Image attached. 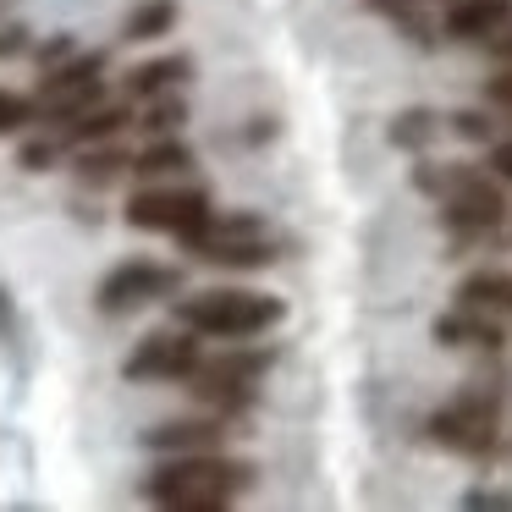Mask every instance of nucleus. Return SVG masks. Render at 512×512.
Returning a JSON list of instances; mask_svg holds the SVG:
<instances>
[{"label":"nucleus","instance_id":"1","mask_svg":"<svg viewBox=\"0 0 512 512\" xmlns=\"http://www.w3.org/2000/svg\"><path fill=\"white\" fill-rule=\"evenodd\" d=\"M413 188H419L424 199H435L441 226H446L457 254H463V248H485L490 237L512 221L507 188H501V177H490L485 166H441V160L419 155Z\"/></svg>","mask_w":512,"mask_h":512},{"label":"nucleus","instance_id":"2","mask_svg":"<svg viewBox=\"0 0 512 512\" xmlns=\"http://www.w3.org/2000/svg\"><path fill=\"white\" fill-rule=\"evenodd\" d=\"M259 468L226 452H177L144 479V496L171 512H226L243 490H254Z\"/></svg>","mask_w":512,"mask_h":512},{"label":"nucleus","instance_id":"3","mask_svg":"<svg viewBox=\"0 0 512 512\" xmlns=\"http://www.w3.org/2000/svg\"><path fill=\"white\" fill-rule=\"evenodd\" d=\"M177 320L199 336H215V342H248V336H265L287 320V303L270 298V292H248V287H210L193 292V298L171 303Z\"/></svg>","mask_w":512,"mask_h":512},{"label":"nucleus","instance_id":"4","mask_svg":"<svg viewBox=\"0 0 512 512\" xmlns=\"http://www.w3.org/2000/svg\"><path fill=\"white\" fill-rule=\"evenodd\" d=\"M501 408H507V391L485 386V380H468L452 402H441L424 419V435L435 446H446V452L485 463V457L501 452Z\"/></svg>","mask_w":512,"mask_h":512},{"label":"nucleus","instance_id":"5","mask_svg":"<svg viewBox=\"0 0 512 512\" xmlns=\"http://www.w3.org/2000/svg\"><path fill=\"white\" fill-rule=\"evenodd\" d=\"M182 248H188L199 265H215V270H265V265H276V237H270V221H265V215H254V210L210 215V221H204Z\"/></svg>","mask_w":512,"mask_h":512},{"label":"nucleus","instance_id":"6","mask_svg":"<svg viewBox=\"0 0 512 512\" xmlns=\"http://www.w3.org/2000/svg\"><path fill=\"white\" fill-rule=\"evenodd\" d=\"M34 100H39V127H61V122H72V116L105 105L111 100V89H105V50H89V56L78 50V56L61 61L56 72H39Z\"/></svg>","mask_w":512,"mask_h":512},{"label":"nucleus","instance_id":"7","mask_svg":"<svg viewBox=\"0 0 512 512\" xmlns=\"http://www.w3.org/2000/svg\"><path fill=\"white\" fill-rule=\"evenodd\" d=\"M210 215H215L210 193L193 188V182L188 188L182 182H149V188H138L127 199V226H138V232H166L177 243H188Z\"/></svg>","mask_w":512,"mask_h":512},{"label":"nucleus","instance_id":"8","mask_svg":"<svg viewBox=\"0 0 512 512\" xmlns=\"http://www.w3.org/2000/svg\"><path fill=\"white\" fill-rule=\"evenodd\" d=\"M182 292V270L177 265H160V259H122L100 276L94 287V309L100 314H133L149 309V303H166Z\"/></svg>","mask_w":512,"mask_h":512},{"label":"nucleus","instance_id":"9","mask_svg":"<svg viewBox=\"0 0 512 512\" xmlns=\"http://www.w3.org/2000/svg\"><path fill=\"white\" fill-rule=\"evenodd\" d=\"M204 364V347H199V331L188 325H166V331H149L133 353L122 358V380H171V386H188Z\"/></svg>","mask_w":512,"mask_h":512},{"label":"nucleus","instance_id":"10","mask_svg":"<svg viewBox=\"0 0 512 512\" xmlns=\"http://www.w3.org/2000/svg\"><path fill=\"white\" fill-rule=\"evenodd\" d=\"M226 430H232V419H221V413H193V419H166V424H149L138 441H144V452H160V457H177V452H221L226 446Z\"/></svg>","mask_w":512,"mask_h":512},{"label":"nucleus","instance_id":"11","mask_svg":"<svg viewBox=\"0 0 512 512\" xmlns=\"http://www.w3.org/2000/svg\"><path fill=\"white\" fill-rule=\"evenodd\" d=\"M430 342L435 347H457V353H501V347H507V325H501V314L452 303L446 314H435Z\"/></svg>","mask_w":512,"mask_h":512},{"label":"nucleus","instance_id":"12","mask_svg":"<svg viewBox=\"0 0 512 512\" xmlns=\"http://www.w3.org/2000/svg\"><path fill=\"white\" fill-rule=\"evenodd\" d=\"M507 23H512V0H446L441 12V34L452 45H485Z\"/></svg>","mask_w":512,"mask_h":512},{"label":"nucleus","instance_id":"13","mask_svg":"<svg viewBox=\"0 0 512 512\" xmlns=\"http://www.w3.org/2000/svg\"><path fill=\"white\" fill-rule=\"evenodd\" d=\"M133 122H138L133 100H105V105H94V111H83V116H72V122H61L56 138L67 144V155H72V149H89V144H105V138H122Z\"/></svg>","mask_w":512,"mask_h":512},{"label":"nucleus","instance_id":"14","mask_svg":"<svg viewBox=\"0 0 512 512\" xmlns=\"http://www.w3.org/2000/svg\"><path fill=\"white\" fill-rule=\"evenodd\" d=\"M188 83H193V56H188V50H177V56L138 61V67L122 78V94H127L133 105H144V100H155V94L188 89Z\"/></svg>","mask_w":512,"mask_h":512},{"label":"nucleus","instance_id":"15","mask_svg":"<svg viewBox=\"0 0 512 512\" xmlns=\"http://www.w3.org/2000/svg\"><path fill=\"white\" fill-rule=\"evenodd\" d=\"M133 160H138V149H127L122 138H105V144L72 149V177L83 188H111V182L133 177Z\"/></svg>","mask_w":512,"mask_h":512},{"label":"nucleus","instance_id":"16","mask_svg":"<svg viewBox=\"0 0 512 512\" xmlns=\"http://www.w3.org/2000/svg\"><path fill=\"white\" fill-rule=\"evenodd\" d=\"M364 6H369L375 17H386V23L397 28L402 39H413L419 50H435V45L446 39L441 23L430 17V0H364Z\"/></svg>","mask_w":512,"mask_h":512},{"label":"nucleus","instance_id":"17","mask_svg":"<svg viewBox=\"0 0 512 512\" xmlns=\"http://www.w3.org/2000/svg\"><path fill=\"white\" fill-rule=\"evenodd\" d=\"M270 364H276V347H221L199 364V375L232 380V386H259Z\"/></svg>","mask_w":512,"mask_h":512},{"label":"nucleus","instance_id":"18","mask_svg":"<svg viewBox=\"0 0 512 512\" xmlns=\"http://www.w3.org/2000/svg\"><path fill=\"white\" fill-rule=\"evenodd\" d=\"M193 166H199V155H193V149L182 144L177 133H166V138H149V144L138 149L133 177H144V182H166V177H188Z\"/></svg>","mask_w":512,"mask_h":512},{"label":"nucleus","instance_id":"19","mask_svg":"<svg viewBox=\"0 0 512 512\" xmlns=\"http://www.w3.org/2000/svg\"><path fill=\"white\" fill-rule=\"evenodd\" d=\"M441 133H452V127H446V116L430 111V105H408V111H397L386 127L391 149H402V155H424Z\"/></svg>","mask_w":512,"mask_h":512},{"label":"nucleus","instance_id":"20","mask_svg":"<svg viewBox=\"0 0 512 512\" xmlns=\"http://www.w3.org/2000/svg\"><path fill=\"white\" fill-rule=\"evenodd\" d=\"M188 397L199 402V408L221 413V419H248L254 402H259V386H232V380H215V375H193Z\"/></svg>","mask_w":512,"mask_h":512},{"label":"nucleus","instance_id":"21","mask_svg":"<svg viewBox=\"0 0 512 512\" xmlns=\"http://www.w3.org/2000/svg\"><path fill=\"white\" fill-rule=\"evenodd\" d=\"M457 303L463 309H485V314H512V270H468L457 281Z\"/></svg>","mask_w":512,"mask_h":512},{"label":"nucleus","instance_id":"22","mask_svg":"<svg viewBox=\"0 0 512 512\" xmlns=\"http://www.w3.org/2000/svg\"><path fill=\"white\" fill-rule=\"evenodd\" d=\"M182 6L177 0H138L133 12L122 17V39L127 45H144V39H166L171 28H177Z\"/></svg>","mask_w":512,"mask_h":512},{"label":"nucleus","instance_id":"23","mask_svg":"<svg viewBox=\"0 0 512 512\" xmlns=\"http://www.w3.org/2000/svg\"><path fill=\"white\" fill-rule=\"evenodd\" d=\"M138 133L144 138H166V133H182L188 127V94L171 89V94H155V100H144V111H138Z\"/></svg>","mask_w":512,"mask_h":512},{"label":"nucleus","instance_id":"24","mask_svg":"<svg viewBox=\"0 0 512 512\" xmlns=\"http://www.w3.org/2000/svg\"><path fill=\"white\" fill-rule=\"evenodd\" d=\"M61 155H67V144H61L56 127H50V133L28 138V144L17 149V166H23V171H56V166H61Z\"/></svg>","mask_w":512,"mask_h":512},{"label":"nucleus","instance_id":"25","mask_svg":"<svg viewBox=\"0 0 512 512\" xmlns=\"http://www.w3.org/2000/svg\"><path fill=\"white\" fill-rule=\"evenodd\" d=\"M39 122V100L34 94H17V89H0V138L6 133H23V127Z\"/></svg>","mask_w":512,"mask_h":512},{"label":"nucleus","instance_id":"26","mask_svg":"<svg viewBox=\"0 0 512 512\" xmlns=\"http://www.w3.org/2000/svg\"><path fill=\"white\" fill-rule=\"evenodd\" d=\"M446 127H452L457 138H468V144H496V111H452L446 116Z\"/></svg>","mask_w":512,"mask_h":512},{"label":"nucleus","instance_id":"27","mask_svg":"<svg viewBox=\"0 0 512 512\" xmlns=\"http://www.w3.org/2000/svg\"><path fill=\"white\" fill-rule=\"evenodd\" d=\"M28 56H34V67H39V72H56L61 61L78 56V39H72V34H50V39H39V45L28 50Z\"/></svg>","mask_w":512,"mask_h":512},{"label":"nucleus","instance_id":"28","mask_svg":"<svg viewBox=\"0 0 512 512\" xmlns=\"http://www.w3.org/2000/svg\"><path fill=\"white\" fill-rule=\"evenodd\" d=\"M463 507H468V512H512V490H501V485H474V490H463Z\"/></svg>","mask_w":512,"mask_h":512},{"label":"nucleus","instance_id":"29","mask_svg":"<svg viewBox=\"0 0 512 512\" xmlns=\"http://www.w3.org/2000/svg\"><path fill=\"white\" fill-rule=\"evenodd\" d=\"M485 105H490L496 116H512V67H501L496 78L485 83Z\"/></svg>","mask_w":512,"mask_h":512},{"label":"nucleus","instance_id":"30","mask_svg":"<svg viewBox=\"0 0 512 512\" xmlns=\"http://www.w3.org/2000/svg\"><path fill=\"white\" fill-rule=\"evenodd\" d=\"M23 50H34L28 45V28H0V61H12V56H23Z\"/></svg>","mask_w":512,"mask_h":512},{"label":"nucleus","instance_id":"31","mask_svg":"<svg viewBox=\"0 0 512 512\" xmlns=\"http://www.w3.org/2000/svg\"><path fill=\"white\" fill-rule=\"evenodd\" d=\"M490 171H496L501 182H512V138H496V144H490Z\"/></svg>","mask_w":512,"mask_h":512},{"label":"nucleus","instance_id":"32","mask_svg":"<svg viewBox=\"0 0 512 512\" xmlns=\"http://www.w3.org/2000/svg\"><path fill=\"white\" fill-rule=\"evenodd\" d=\"M485 50L501 61V67H512V23L501 28V34H490V39H485Z\"/></svg>","mask_w":512,"mask_h":512},{"label":"nucleus","instance_id":"33","mask_svg":"<svg viewBox=\"0 0 512 512\" xmlns=\"http://www.w3.org/2000/svg\"><path fill=\"white\" fill-rule=\"evenodd\" d=\"M6 325H12V287L0 281V331H6Z\"/></svg>","mask_w":512,"mask_h":512},{"label":"nucleus","instance_id":"34","mask_svg":"<svg viewBox=\"0 0 512 512\" xmlns=\"http://www.w3.org/2000/svg\"><path fill=\"white\" fill-rule=\"evenodd\" d=\"M490 248H512V221H507V226H501V232H496V237H490Z\"/></svg>","mask_w":512,"mask_h":512}]
</instances>
